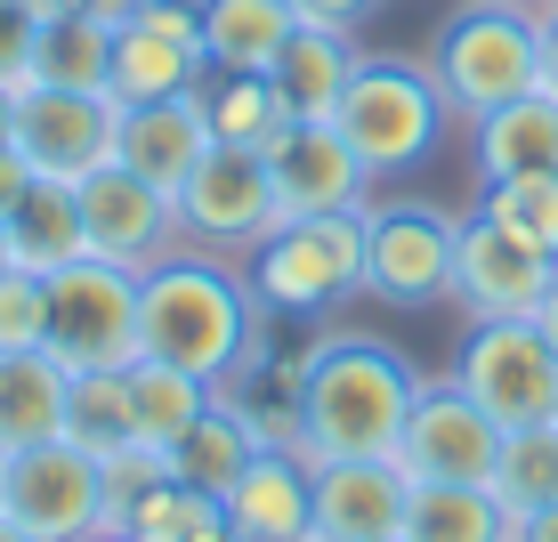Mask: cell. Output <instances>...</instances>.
<instances>
[{"mask_svg": "<svg viewBox=\"0 0 558 542\" xmlns=\"http://www.w3.org/2000/svg\"><path fill=\"white\" fill-rule=\"evenodd\" d=\"M73 195H82L89 260H113V267H130V276H146L154 260H170V251L186 243V236H179V195L146 186L138 170H122V162L89 170Z\"/></svg>", "mask_w": 558, "mask_h": 542, "instance_id": "cell-14", "label": "cell"}, {"mask_svg": "<svg viewBox=\"0 0 558 542\" xmlns=\"http://www.w3.org/2000/svg\"><path fill=\"white\" fill-rule=\"evenodd\" d=\"M534 324H543V340L558 348V276H550V292H543V308H534Z\"/></svg>", "mask_w": 558, "mask_h": 542, "instance_id": "cell-41", "label": "cell"}, {"mask_svg": "<svg viewBox=\"0 0 558 542\" xmlns=\"http://www.w3.org/2000/svg\"><path fill=\"white\" fill-rule=\"evenodd\" d=\"M421 381L389 340L373 333H332L307 340V373H300V437L292 454L316 461H380L405 437V413L421 397Z\"/></svg>", "mask_w": 558, "mask_h": 542, "instance_id": "cell-2", "label": "cell"}, {"mask_svg": "<svg viewBox=\"0 0 558 542\" xmlns=\"http://www.w3.org/2000/svg\"><path fill=\"white\" fill-rule=\"evenodd\" d=\"M203 113H210V138L219 146H259V154L292 130V106H283L276 73H210Z\"/></svg>", "mask_w": 558, "mask_h": 542, "instance_id": "cell-26", "label": "cell"}, {"mask_svg": "<svg viewBox=\"0 0 558 542\" xmlns=\"http://www.w3.org/2000/svg\"><path fill=\"white\" fill-rule=\"evenodd\" d=\"M558 276V260H543L534 243H518L510 227H494L486 210H470L453 236V292L446 308H461L470 324H494V316H534Z\"/></svg>", "mask_w": 558, "mask_h": 542, "instance_id": "cell-13", "label": "cell"}, {"mask_svg": "<svg viewBox=\"0 0 558 542\" xmlns=\"http://www.w3.org/2000/svg\"><path fill=\"white\" fill-rule=\"evenodd\" d=\"M33 82H57V89H106V82H113V25H106V16H41Z\"/></svg>", "mask_w": 558, "mask_h": 542, "instance_id": "cell-29", "label": "cell"}, {"mask_svg": "<svg viewBox=\"0 0 558 542\" xmlns=\"http://www.w3.org/2000/svg\"><path fill=\"white\" fill-rule=\"evenodd\" d=\"M219 502L235 542H316V470L292 445H259Z\"/></svg>", "mask_w": 558, "mask_h": 542, "instance_id": "cell-17", "label": "cell"}, {"mask_svg": "<svg viewBox=\"0 0 558 542\" xmlns=\"http://www.w3.org/2000/svg\"><path fill=\"white\" fill-rule=\"evenodd\" d=\"M276 227H283V203H276V179H267V154L210 138L195 179L179 186V236L195 251H219V260H252Z\"/></svg>", "mask_w": 558, "mask_h": 542, "instance_id": "cell-7", "label": "cell"}, {"mask_svg": "<svg viewBox=\"0 0 558 542\" xmlns=\"http://www.w3.org/2000/svg\"><path fill=\"white\" fill-rule=\"evenodd\" d=\"M0 267H16V260H9V227H0Z\"/></svg>", "mask_w": 558, "mask_h": 542, "instance_id": "cell-44", "label": "cell"}, {"mask_svg": "<svg viewBox=\"0 0 558 542\" xmlns=\"http://www.w3.org/2000/svg\"><path fill=\"white\" fill-rule=\"evenodd\" d=\"M89 542H138V534H89Z\"/></svg>", "mask_w": 558, "mask_h": 542, "instance_id": "cell-45", "label": "cell"}, {"mask_svg": "<svg viewBox=\"0 0 558 542\" xmlns=\"http://www.w3.org/2000/svg\"><path fill=\"white\" fill-rule=\"evenodd\" d=\"M33 49H41V9L33 0H0V89L33 82Z\"/></svg>", "mask_w": 558, "mask_h": 542, "instance_id": "cell-35", "label": "cell"}, {"mask_svg": "<svg viewBox=\"0 0 558 542\" xmlns=\"http://www.w3.org/2000/svg\"><path fill=\"white\" fill-rule=\"evenodd\" d=\"M203 154H210L203 89H186V98H154V106H122V130H113V162L138 170L146 186L179 195V186L195 179Z\"/></svg>", "mask_w": 558, "mask_h": 542, "instance_id": "cell-18", "label": "cell"}, {"mask_svg": "<svg viewBox=\"0 0 558 542\" xmlns=\"http://www.w3.org/2000/svg\"><path fill=\"white\" fill-rule=\"evenodd\" d=\"M413 478L397 454L380 461H316V542H389L405 534Z\"/></svg>", "mask_w": 558, "mask_h": 542, "instance_id": "cell-16", "label": "cell"}, {"mask_svg": "<svg viewBox=\"0 0 558 542\" xmlns=\"http://www.w3.org/2000/svg\"><path fill=\"white\" fill-rule=\"evenodd\" d=\"M470 162H477V186L518 179V170H558V98L550 89H526V98L477 113L470 122Z\"/></svg>", "mask_w": 558, "mask_h": 542, "instance_id": "cell-19", "label": "cell"}, {"mask_svg": "<svg viewBox=\"0 0 558 542\" xmlns=\"http://www.w3.org/2000/svg\"><path fill=\"white\" fill-rule=\"evenodd\" d=\"M453 236L461 219L437 203H364V300L437 308L453 292Z\"/></svg>", "mask_w": 558, "mask_h": 542, "instance_id": "cell-9", "label": "cell"}, {"mask_svg": "<svg viewBox=\"0 0 558 542\" xmlns=\"http://www.w3.org/2000/svg\"><path fill=\"white\" fill-rule=\"evenodd\" d=\"M397 461H405L413 486H486L494 461H502V421L486 413L461 381H421L405 437H397Z\"/></svg>", "mask_w": 558, "mask_h": 542, "instance_id": "cell-11", "label": "cell"}, {"mask_svg": "<svg viewBox=\"0 0 558 542\" xmlns=\"http://www.w3.org/2000/svg\"><path fill=\"white\" fill-rule=\"evenodd\" d=\"M510 527L494 486H413L405 510V542H510Z\"/></svg>", "mask_w": 558, "mask_h": 542, "instance_id": "cell-28", "label": "cell"}, {"mask_svg": "<svg viewBox=\"0 0 558 542\" xmlns=\"http://www.w3.org/2000/svg\"><path fill=\"white\" fill-rule=\"evenodd\" d=\"M494 502L510 518H534L558 502V421H534V430H502V461H494Z\"/></svg>", "mask_w": 558, "mask_h": 542, "instance_id": "cell-31", "label": "cell"}, {"mask_svg": "<svg viewBox=\"0 0 558 542\" xmlns=\"http://www.w3.org/2000/svg\"><path fill=\"white\" fill-rule=\"evenodd\" d=\"M453 381L486 405L502 430H534V421H558V348L543 340L534 316H494L470 324L453 357Z\"/></svg>", "mask_w": 558, "mask_h": 542, "instance_id": "cell-8", "label": "cell"}, {"mask_svg": "<svg viewBox=\"0 0 558 542\" xmlns=\"http://www.w3.org/2000/svg\"><path fill=\"white\" fill-rule=\"evenodd\" d=\"M543 89L558 98V9H543Z\"/></svg>", "mask_w": 558, "mask_h": 542, "instance_id": "cell-40", "label": "cell"}, {"mask_svg": "<svg viewBox=\"0 0 558 542\" xmlns=\"http://www.w3.org/2000/svg\"><path fill=\"white\" fill-rule=\"evenodd\" d=\"M0 478H9V454H0Z\"/></svg>", "mask_w": 558, "mask_h": 542, "instance_id": "cell-47", "label": "cell"}, {"mask_svg": "<svg viewBox=\"0 0 558 542\" xmlns=\"http://www.w3.org/2000/svg\"><path fill=\"white\" fill-rule=\"evenodd\" d=\"M65 437L82 445V454H122L130 445V364L122 373H73L65 389Z\"/></svg>", "mask_w": 558, "mask_h": 542, "instance_id": "cell-33", "label": "cell"}, {"mask_svg": "<svg viewBox=\"0 0 558 542\" xmlns=\"http://www.w3.org/2000/svg\"><path fill=\"white\" fill-rule=\"evenodd\" d=\"M0 518L33 542H89L106 518V461L82 454L73 437L25 445L9 454V478H0Z\"/></svg>", "mask_w": 558, "mask_h": 542, "instance_id": "cell-10", "label": "cell"}, {"mask_svg": "<svg viewBox=\"0 0 558 542\" xmlns=\"http://www.w3.org/2000/svg\"><path fill=\"white\" fill-rule=\"evenodd\" d=\"M252 292L276 316H324L349 292H364V210H324V219H283L252 260Z\"/></svg>", "mask_w": 558, "mask_h": 542, "instance_id": "cell-5", "label": "cell"}, {"mask_svg": "<svg viewBox=\"0 0 558 542\" xmlns=\"http://www.w3.org/2000/svg\"><path fill=\"white\" fill-rule=\"evenodd\" d=\"M130 534L138 542H227V502L162 470L138 502H130Z\"/></svg>", "mask_w": 558, "mask_h": 542, "instance_id": "cell-30", "label": "cell"}, {"mask_svg": "<svg viewBox=\"0 0 558 542\" xmlns=\"http://www.w3.org/2000/svg\"><path fill=\"white\" fill-rule=\"evenodd\" d=\"M0 146H16V89H0Z\"/></svg>", "mask_w": 558, "mask_h": 542, "instance_id": "cell-42", "label": "cell"}, {"mask_svg": "<svg viewBox=\"0 0 558 542\" xmlns=\"http://www.w3.org/2000/svg\"><path fill=\"white\" fill-rule=\"evenodd\" d=\"M389 542H405V534H389Z\"/></svg>", "mask_w": 558, "mask_h": 542, "instance_id": "cell-50", "label": "cell"}, {"mask_svg": "<svg viewBox=\"0 0 558 542\" xmlns=\"http://www.w3.org/2000/svg\"><path fill=\"white\" fill-rule=\"evenodd\" d=\"M33 9H41V16H106V25L122 33V16L138 9V0H33Z\"/></svg>", "mask_w": 558, "mask_h": 542, "instance_id": "cell-37", "label": "cell"}, {"mask_svg": "<svg viewBox=\"0 0 558 542\" xmlns=\"http://www.w3.org/2000/svg\"><path fill=\"white\" fill-rule=\"evenodd\" d=\"M446 98H437L429 65H413V57H356L349 89H340L332 106V130L356 146V162L380 179H405L413 162H429L437 138H446Z\"/></svg>", "mask_w": 558, "mask_h": 542, "instance_id": "cell-4", "label": "cell"}, {"mask_svg": "<svg viewBox=\"0 0 558 542\" xmlns=\"http://www.w3.org/2000/svg\"><path fill=\"white\" fill-rule=\"evenodd\" d=\"M477 210L494 227H510L518 243H534L543 260H558V170H518V179H486Z\"/></svg>", "mask_w": 558, "mask_h": 542, "instance_id": "cell-32", "label": "cell"}, {"mask_svg": "<svg viewBox=\"0 0 558 542\" xmlns=\"http://www.w3.org/2000/svg\"><path fill=\"white\" fill-rule=\"evenodd\" d=\"M210 82V57L186 49V41H162L146 25H122L113 33V82L106 98L113 106H154V98H186V89Z\"/></svg>", "mask_w": 558, "mask_h": 542, "instance_id": "cell-23", "label": "cell"}, {"mask_svg": "<svg viewBox=\"0 0 558 542\" xmlns=\"http://www.w3.org/2000/svg\"><path fill=\"white\" fill-rule=\"evenodd\" d=\"M65 389L73 373L49 348H0V454L65 437Z\"/></svg>", "mask_w": 558, "mask_h": 542, "instance_id": "cell-20", "label": "cell"}, {"mask_svg": "<svg viewBox=\"0 0 558 542\" xmlns=\"http://www.w3.org/2000/svg\"><path fill=\"white\" fill-rule=\"evenodd\" d=\"M41 348L65 373H122L138 364V276L113 260H73L49 276V333Z\"/></svg>", "mask_w": 558, "mask_h": 542, "instance_id": "cell-6", "label": "cell"}, {"mask_svg": "<svg viewBox=\"0 0 558 542\" xmlns=\"http://www.w3.org/2000/svg\"><path fill=\"white\" fill-rule=\"evenodd\" d=\"M25 186H33V162L16 146H0V219H9L16 203H25Z\"/></svg>", "mask_w": 558, "mask_h": 542, "instance_id": "cell-38", "label": "cell"}, {"mask_svg": "<svg viewBox=\"0 0 558 542\" xmlns=\"http://www.w3.org/2000/svg\"><path fill=\"white\" fill-rule=\"evenodd\" d=\"M373 9H380V0H292L300 25H324V33H356Z\"/></svg>", "mask_w": 558, "mask_h": 542, "instance_id": "cell-36", "label": "cell"}, {"mask_svg": "<svg viewBox=\"0 0 558 542\" xmlns=\"http://www.w3.org/2000/svg\"><path fill=\"white\" fill-rule=\"evenodd\" d=\"M356 57H364L356 33H324V25H300L292 41H283V57L267 73H276L292 122H332L340 89H349V73H356Z\"/></svg>", "mask_w": 558, "mask_h": 542, "instance_id": "cell-21", "label": "cell"}, {"mask_svg": "<svg viewBox=\"0 0 558 542\" xmlns=\"http://www.w3.org/2000/svg\"><path fill=\"white\" fill-rule=\"evenodd\" d=\"M227 542H235V534H227Z\"/></svg>", "mask_w": 558, "mask_h": 542, "instance_id": "cell-51", "label": "cell"}, {"mask_svg": "<svg viewBox=\"0 0 558 542\" xmlns=\"http://www.w3.org/2000/svg\"><path fill=\"white\" fill-rule=\"evenodd\" d=\"M210 397H219L210 381L179 373V364H162V357H138V364H130V445L170 454V445L210 413Z\"/></svg>", "mask_w": 558, "mask_h": 542, "instance_id": "cell-25", "label": "cell"}, {"mask_svg": "<svg viewBox=\"0 0 558 542\" xmlns=\"http://www.w3.org/2000/svg\"><path fill=\"white\" fill-rule=\"evenodd\" d=\"M0 542H33V534H16V527H9V518H0Z\"/></svg>", "mask_w": 558, "mask_h": 542, "instance_id": "cell-43", "label": "cell"}, {"mask_svg": "<svg viewBox=\"0 0 558 542\" xmlns=\"http://www.w3.org/2000/svg\"><path fill=\"white\" fill-rule=\"evenodd\" d=\"M429 82L453 122L543 89V9L526 0H461L429 41Z\"/></svg>", "mask_w": 558, "mask_h": 542, "instance_id": "cell-3", "label": "cell"}, {"mask_svg": "<svg viewBox=\"0 0 558 542\" xmlns=\"http://www.w3.org/2000/svg\"><path fill=\"white\" fill-rule=\"evenodd\" d=\"M526 9H543V0H526Z\"/></svg>", "mask_w": 558, "mask_h": 542, "instance_id": "cell-48", "label": "cell"}, {"mask_svg": "<svg viewBox=\"0 0 558 542\" xmlns=\"http://www.w3.org/2000/svg\"><path fill=\"white\" fill-rule=\"evenodd\" d=\"M49 333V276L0 267V348H41Z\"/></svg>", "mask_w": 558, "mask_h": 542, "instance_id": "cell-34", "label": "cell"}, {"mask_svg": "<svg viewBox=\"0 0 558 542\" xmlns=\"http://www.w3.org/2000/svg\"><path fill=\"white\" fill-rule=\"evenodd\" d=\"M267 179H276L283 219H324V210H364L373 203V170L332 122H292L267 146Z\"/></svg>", "mask_w": 558, "mask_h": 542, "instance_id": "cell-15", "label": "cell"}, {"mask_svg": "<svg viewBox=\"0 0 558 542\" xmlns=\"http://www.w3.org/2000/svg\"><path fill=\"white\" fill-rule=\"evenodd\" d=\"M292 33H300L292 0H210V9H203V57H210V73H267Z\"/></svg>", "mask_w": 558, "mask_h": 542, "instance_id": "cell-24", "label": "cell"}, {"mask_svg": "<svg viewBox=\"0 0 558 542\" xmlns=\"http://www.w3.org/2000/svg\"><path fill=\"white\" fill-rule=\"evenodd\" d=\"M259 454V437H252V421L235 413V405L227 397H210V413L195 421V430H186L179 445H170V478H186V486H203V494H227L243 478V461Z\"/></svg>", "mask_w": 558, "mask_h": 542, "instance_id": "cell-27", "label": "cell"}, {"mask_svg": "<svg viewBox=\"0 0 558 542\" xmlns=\"http://www.w3.org/2000/svg\"><path fill=\"white\" fill-rule=\"evenodd\" d=\"M0 227H9V260H16V267H33V276H57V267L89 260L82 195H73V186H57V179H33V186H25V203H16Z\"/></svg>", "mask_w": 558, "mask_h": 542, "instance_id": "cell-22", "label": "cell"}, {"mask_svg": "<svg viewBox=\"0 0 558 542\" xmlns=\"http://www.w3.org/2000/svg\"><path fill=\"white\" fill-rule=\"evenodd\" d=\"M179 9H210V0H179Z\"/></svg>", "mask_w": 558, "mask_h": 542, "instance_id": "cell-46", "label": "cell"}, {"mask_svg": "<svg viewBox=\"0 0 558 542\" xmlns=\"http://www.w3.org/2000/svg\"><path fill=\"white\" fill-rule=\"evenodd\" d=\"M510 542H558V502H550V510H534V518H518Z\"/></svg>", "mask_w": 558, "mask_h": 542, "instance_id": "cell-39", "label": "cell"}, {"mask_svg": "<svg viewBox=\"0 0 558 542\" xmlns=\"http://www.w3.org/2000/svg\"><path fill=\"white\" fill-rule=\"evenodd\" d=\"M113 130H122V106L106 89H57V82L16 89V154L33 162V179L82 186L89 170L113 162Z\"/></svg>", "mask_w": 558, "mask_h": 542, "instance_id": "cell-12", "label": "cell"}, {"mask_svg": "<svg viewBox=\"0 0 558 542\" xmlns=\"http://www.w3.org/2000/svg\"><path fill=\"white\" fill-rule=\"evenodd\" d=\"M543 9H558V0H543Z\"/></svg>", "mask_w": 558, "mask_h": 542, "instance_id": "cell-49", "label": "cell"}, {"mask_svg": "<svg viewBox=\"0 0 558 542\" xmlns=\"http://www.w3.org/2000/svg\"><path fill=\"white\" fill-rule=\"evenodd\" d=\"M267 324H276V308L252 292L243 260L179 243L170 260H154L138 276V348L179 364V373H195V381H210V389H227L235 373L276 357Z\"/></svg>", "mask_w": 558, "mask_h": 542, "instance_id": "cell-1", "label": "cell"}]
</instances>
